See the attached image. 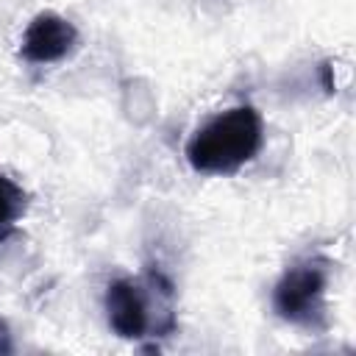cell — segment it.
<instances>
[{
    "instance_id": "obj_4",
    "label": "cell",
    "mask_w": 356,
    "mask_h": 356,
    "mask_svg": "<svg viewBox=\"0 0 356 356\" xmlns=\"http://www.w3.org/2000/svg\"><path fill=\"white\" fill-rule=\"evenodd\" d=\"M78 42V31L70 19L44 11L39 17H33V22L25 28L22 36V56L28 61L36 64H47V61H58L64 58Z\"/></svg>"
},
{
    "instance_id": "obj_5",
    "label": "cell",
    "mask_w": 356,
    "mask_h": 356,
    "mask_svg": "<svg viewBox=\"0 0 356 356\" xmlns=\"http://www.w3.org/2000/svg\"><path fill=\"white\" fill-rule=\"evenodd\" d=\"M22 211H25V192L14 181L0 175V242L11 234Z\"/></svg>"
},
{
    "instance_id": "obj_1",
    "label": "cell",
    "mask_w": 356,
    "mask_h": 356,
    "mask_svg": "<svg viewBox=\"0 0 356 356\" xmlns=\"http://www.w3.org/2000/svg\"><path fill=\"white\" fill-rule=\"evenodd\" d=\"M261 147V117L250 106H236L209 120L186 145V159L197 172L231 175Z\"/></svg>"
},
{
    "instance_id": "obj_3",
    "label": "cell",
    "mask_w": 356,
    "mask_h": 356,
    "mask_svg": "<svg viewBox=\"0 0 356 356\" xmlns=\"http://www.w3.org/2000/svg\"><path fill=\"white\" fill-rule=\"evenodd\" d=\"M147 286L131 278H120L108 286L106 312H108V325L114 328V334L125 339H139L153 328V314H150L153 295L147 292Z\"/></svg>"
},
{
    "instance_id": "obj_2",
    "label": "cell",
    "mask_w": 356,
    "mask_h": 356,
    "mask_svg": "<svg viewBox=\"0 0 356 356\" xmlns=\"http://www.w3.org/2000/svg\"><path fill=\"white\" fill-rule=\"evenodd\" d=\"M325 284H328L325 267H320L317 261L298 264V267L286 270L284 278L275 284L273 306L284 320H289L295 325L314 328L317 320L323 317Z\"/></svg>"
}]
</instances>
